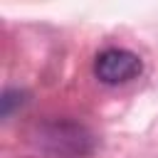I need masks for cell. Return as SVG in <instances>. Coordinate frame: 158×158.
Instances as JSON below:
<instances>
[{"mask_svg": "<svg viewBox=\"0 0 158 158\" xmlns=\"http://www.w3.org/2000/svg\"><path fill=\"white\" fill-rule=\"evenodd\" d=\"M37 146L54 158H84L94 151V136L81 123L57 118L37 128Z\"/></svg>", "mask_w": 158, "mask_h": 158, "instance_id": "obj_1", "label": "cell"}, {"mask_svg": "<svg viewBox=\"0 0 158 158\" xmlns=\"http://www.w3.org/2000/svg\"><path fill=\"white\" fill-rule=\"evenodd\" d=\"M143 72V62L136 52L123 49V47H109L96 54L94 59V74L101 84L116 86L136 79Z\"/></svg>", "mask_w": 158, "mask_h": 158, "instance_id": "obj_2", "label": "cell"}, {"mask_svg": "<svg viewBox=\"0 0 158 158\" xmlns=\"http://www.w3.org/2000/svg\"><path fill=\"white\" fill-rule=\"evenodd\" d=\"M25 96H27V94L20 91V89H5V91H2V99H0V116H2V118H10L12 111L25 104Z\"/></svg>", "mask_w": 158, "mask_h": 158, "instance_id": "obj_3", "label": "cell"}]
</instances>
